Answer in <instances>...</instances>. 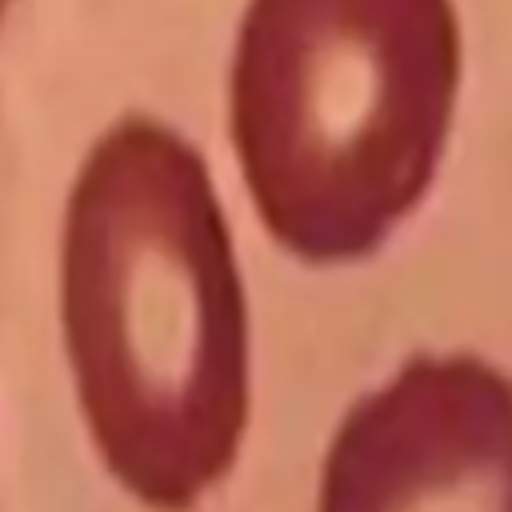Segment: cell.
Instances as JSON below:
<instances>
[{"label":"cell","instance_id":"cell-2","mask_svg":"<svg viewBox=\"0 0 512 512\" xmlns=\"http://www.w3.org/2000/svg\"><path fill=\"white\" fill-rule=\"evenodd\" d=\"M456 88L452 0H248L228 124L268 236L304 264L376 252L440 168Z\"/></svg>","mask_w":512,"mask_h":512},{"label":"cell","instance_id":"cell-1","mask_svg":"<svg viewBox=\"0 0 512 512\" xmlns=\"http://www.w3.org/2000/svg\"><path fill=\"white\" fill-rule=\"evenodd\" d=\"M60 328L108 476L152 512L200 508L248 428V300L212 172L172 124L128 112L84 152Z\"/></svg>","mask_w":512,"mask_h":512},{"label":"cell","instance_id":"cell-4","mask_svg":"<svg viewBox=\"0 0 512 512\" xmlns=\"http://www.w3.org/2000/svg\"><path fill=\"white\" fill-rule=\"evenodd\" d=\"M12 8V0H0V20H4V12Z\"/></svg>","mask_w":512,"mask_h":512},{"label":"cell","instance_id":"cell-3","mask_svg":"<svg viewBox=\"0 0 512 512\" xmlns=\"http://www.w3.org/2000/svg\"><path fill=\"white\" fill-rule=\"evenodd\" d=\"M316 512H512V376L412 352L336 424Z\"/></svg>","mask_w":512,"mask_h":512}]
</instances>
